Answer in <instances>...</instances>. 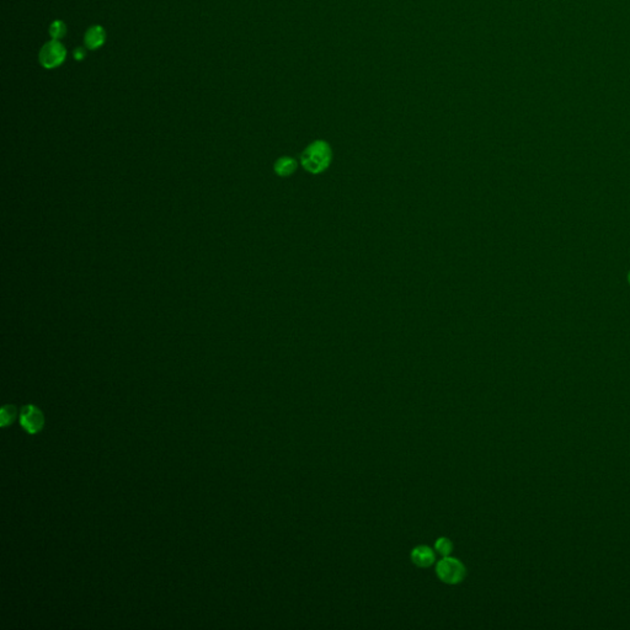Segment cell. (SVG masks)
<instances>
[{"mask_svg":"<svg viewBox=\"0 0 630 630\" xmlns=\"http://www.w3.org/2000/svg\"><path fill=\"white\" fill-rule=\"evenodd\" d=\"M331 159V149L324 141H317L309 145L302 154V165L309 173L318 174L328 168Z\"/></svg>","mask_w":630,"mask_h":630,"instance_id":"6da1fadb","label":"cell"},{"mask_svg":"<svg viewBox=\"0 0 630 630\" xmlns=\"http://www.w3.org/2000/svg\"><path fill=\"white\" fill-rule=\"evenodd\" d=\"M436 572L438 579L448 585H457L462 582L467 575L464 565L459 560L448 557H444L441 561H438Z\"/></svg>","mask_w":630,"mask_h":630,"instance_id":"7a4b0ae2","label":"cell"},{"mask_svg":"<svg viewBox=\"0 0 630 630\" xmlns=\"http://www.w3.org/2000/svg\"><path fill=\"white\" fill-rule=\"evenodd\" d=\"M66 57V47L57 40L46 43L40 51V63L47 69L60 66Z\"/></svg>","mask_w":630,"mask_h":630,"instance_id":"3957f363","label":"cell"},{"mask_svg":"<svg viewBox=\"0 0 630 630\" xmlns=\"http://www.w3.org/2000/svg\"><path fill=\"white\" fill-rule=\"evenodd\" d=\"M20 424L31 435L40 433L45 426V416L40 409L26 405L20 414Z\"/></svg>","mask_w":630,"mask_h":630,"instance_id":"277c9868","label":"cell"},{"mask_svg":"<svg viewBox=\"0 0 630 630\" xmlns=\"http://www.w3.org/2000/svg\"><path fill=\"white\" fill-rule=\"evenodd\" d=\"M411 560L419 568H428L435 563L436 555L430 546H419L411 553Z\"/></svg>","mask_w":630,"mask_h":630,"instance_id":"5b68a950","label":"cell"},{"mask_svg":"<svg viewBox=\"0 0 630 630\" xmlns=\"http://www.w3.org/2000/svg\"><path fill=\"white\" fill-rule=\"evenodd\" d=\"M106 40V32L101 26H91L85 34V47L88 49H97L101 47Z\"/></svg>","mask_w":630,"mask_h":630,"instance_id":"8992f818","label":"cell"},{"mask_svg":"<svg viewBox=\"0 0 630 630\" xmlns=\"http://www.w3.org/2000/svg\"><path fill=\"white\" fill-rule=\"evenodd\" d=\"M295 168H297V162L289 156H283L275 164V171L281 176H289V175L293 174Z\"/></svg>","mask_w":630,"mask_h":630,"instance_id":"52a82bcc","label":"cell"},{"mask_svg":"<svg viewBox=\"0 0 630 630\" xmlns=\"http://www.w3.org/2000/svg\"><path fill=\"white\" fill-rule=\"evenodd\" d=\"M66 26L63 21H60V20H56L53 21L51 26H49V35L52 36L53 40H57L60 41V38L66 36Z\"/></svg>","mask_w":630,"mask_h":630,"instance_id":"ba28073f","label":"cell"},{"mask_svg":"<svg viewBox=\"0 0 630 630\" xmlns=\"http://www.w3.org/2000/svg\"><path fill=\"white\" fill-rule=\"evenodd\" d=\"M16 416V408L12 407V405H6L4 408L1 409V413H0V417H1V426L5 427L8 425H12V421L15 419Z\"/></svg>","mask_w":630,"mask_h":630,"instance_id":"9c48e42d","label":"cell"},{"mask_svg":"<svg viewBox=\"0 0 630 630\" xmlns=\"http://www.w3.org/2000/svg\"><path fill=\"white\" fill-rule=\"evenodd\" d=\"M436 550H437L441 555L444 557H448L452 550H453V544L448 538H439V540L436 542Z\"/></svg>","mask_w":630,"mask_h":630,"instance_id":"30bf717a","label":"cell"},{"mask_svg":"<svg viewBox=\"0 0 630 630\" xmlns=\"http://www.w3.org/2000/svg\"><path fill=\"white\" fill-rule=\"evenodd\" d=\"M73 56H74V60H83L85 58V56H86V52H85L84 49H82V47H79V49H74V52H73Z\"/></svg>","mask_w":630,"mask_h":630,"instance_id":"8fae6325","label":"cell"},{"mask_svg":"<svg viewBox=\"0 0 630 630\" xmlns=\"http://www.w3.org/2000/svg\"><path fill=\"white\" fill-rule=\"evenodd\" d=\"M628 282H629V284H630V271H629V274H628Z\"/></svg>","mask_w":630,"mask_h":630,"instance_id":"7c38bea8","label":"cell"}]
</instances>
